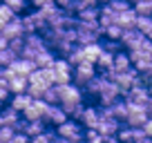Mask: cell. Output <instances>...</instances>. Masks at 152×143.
Listing matches in <instances>:
<instances>
[{
    "instance_id": "cell-1",
    "label": "cell",
    "mask_w": 152,
    "mask_h": 143,
    "mask_svg": "<svg viewBox=\"0 0 152 143\" xmlns=\"http://www.w3.org/2000/svg\"><path fill=\"white\" fill-rule=\"evenodd\" d=\"M94 76H96V65H92V63H87V61H83V63H78V65H74V72H72V81H74L78 87H83L87 81H92Z\"/></svg>"
},
{
    "instance_id": "cell-2",
    "label": "cell",
    "mask_w": 152,
    "mask_h": 143,
    "mask_svg": "<svg viewBox=\"0 0 152 143\" xmlns=\"http://www.w3.org/2000/svg\"><path fill=\"white\" fill-rule=\"evenodd\" d=\"M58 90V96H61V103H78L83 98V92L76 83H54Z\"/></svg>"
},
{
    "instance_id": "cell-3",
    "label": "cell",
    "mask_w": 152,
    "mask_h": 143,
    "mask_svg": "<svg viewBox=\"0 0 152 143\" xmlns=\"http://www.w3.org/2000/svg\"><path fill=\"white\" fill-rule=\"evenodd\" d=\"M56 134L63 136V139L78 141V139H83V125H81V121L67 119V121H63L61 125H56Z\"/></svg>"
},
{
    "instance_id": "cell-4",
    "label": "cell",
    "mask_w": 152,
    "mask_h": 143,
    "mask_svg": "<svg viewBox=\"0 0 152 143\" xmlns=\"http://www.w3.org/2000/svg\"><path fill=\"white\" fill-rule=\"evenodd\" d=\"M54 69V83H69L72 81V65L67 63V58H56L52 65Z\"/></svg>"
},
{
    "instance_id": "cell-5",
    "label": "cell",
    "mask_w": 152,
    "mask_h": 143,
    "mask_svg": "<svg viewBox=\"0 0 152 143\" xmlns=\"http://www.w3.org/2000/svg\"><path fill=\"white\" fill-rule=\"evenodd\" d=\"M45 112H47V103H45L43 98H31V103H29L20 114L27 121H36V119H43Z\"/></svg>"
},
{
    "instance_id": "cell-6",
    "label": "cell",
    "mask_w": 152,
    "mask_h": 143,
    "mask_svg": "<svg viewBox=\"0 0 152 143\" xmlns=\"http://www.w3.org/2000/svg\"><path fill=\"white\" fill-rule=\"evenodd\" d=\"M121 128V121H116L114 116H99V123H96V132L101 134V136H112V134H116Z\"/></svg>"
},
{
    "instance_id": "cell-7",
    "label": "cell",
    "mask_w": 152,
    "mask_h": 143,
    "mask_svg": "<svg viewBox=\"0 0 152 143\" xmlns=\"http://www.w3.org/2000/svg\"><path fill=\"white\" fill-rule=\"evenodd\" d=\"M69 116H67V112L61 107V103L58 105H47V112H45L43 121H47L49 125H61L63 121H67Z\"/></svg>"
},
{
    "instance_id": "cell-8",
    "label": "cell",
    "mask_w": 152,
    "mask_h": 143,
    "mask_svg": "<svg viewBox=\"0 0 152 143\" xmlns=\"http://www.w3.org/2000/svg\"><path fill=\"white\" fill-rule=\"evenodd\" d=\"M9 67L16 72V76H25V78H27V76H29V72L36 69V63H34L31 58H23V56H18Z\"/></svg>"
},
{
    "instance_id": "cell-9",
    "label": "cell",
    "mask_w": 152,
    "mask_h": 143,
    "mask_svg": "<svg viewBox=\"0 0 152 143\" xmlns=\"http://www.w3.org/2000/svg\"><path fill=\"white\" fill-rule=\"evenodd\" d=\"M0 34H2V36H5V38H16V36H23V23H20V18L18 16H14V18L9 20V23H5L2 25V29H0Z\"/></svg>"
},
{
    "instance_id": "cell-10",
    "label": "cell",
    "mask_w": 152,
    "mask_h": 143,
    "mask_svg": "<svg viewBox=\"0 0 152 143\" xmlns=\"http://www.w3.org/2000/svg\"><path fill=\"white\" fill-rule=\"evenodd\" d=\"M116 16H119V14L105 2L103 9H99V27L105 29V27H110V25H114V23H116Z\"/></svg>"
},
{
    "instance_id": "cell-11",
    "label": "cell",
    "mask_w": 152,
    "mask_h": 143,
    "mask_svg": "<svg viewBox=\"0 0 152 143\" xmlns=\"http://www.w3.org/2000/svg\"><path fill=\"white\" fill-rule=\"evenodd\" d=\"M128 67H132V61H130V54L128 52H116L112 56V69L114 72H125Z\"/></svg>"
},
{
    "instance_id": "cell-12",
    "label": "cell",
    "mask_w": 152,
    "mask_h": 143,
    "mask_svg": "<svg viewBox=\"0 0 152 143\" xmlns=\"http://www.w3.org/2000/svg\"><path fill=\"white\" fill-rule=\"evenodd\" d=\"M134 23H137V11H134L132 7L125 9V11H121V14L116 16V25H119L121 29H132Z\"/></svg>"
},
{
    "instance_id": "cell-13",
    "label": "cell",
    "mask_w": 152,
    "mask_h": 143,
    "mask_svg": "<svg viewBox=\"0 0 152 143\" xmlns=\"http://www.w3.org/2000/svg\"><path fill=\"white\" fill-rule=\"evenodd\" d=\"M96 123H99V110L96 107H85L83 110V116H81V125L87 130H94Z\"/></svg>"
},
{
    "instance_id": "cell-14",
    "label": "cell",
    "mask_w": 152,
    "mask_h": 143,
    "mask_svg": "<svg viewBox=\"0 0 152 143\" xmlns=\"http://www.w3.org/2000/svg\"><path fill=\"white\" fill-rule=\"evenodd\" d=\"M25 47L40 52V49L47 47V43H45V38H43V36H40L38 31H31V34H25Z\"/></svg>"
},
{
    "instance_id": "cell-15",
    "label": "cell",
    "mask_w": 152,
    "mask_h": 143,
    "mask_svg": "<svg viewBox=\"0 0 152 143\" xmlns=\"http://www.w3.org/2000/svg\"><path fill=\"white\" fill-rule=\"evenodd\" d=\"M54 61H56V56H54L52 49H40V52L36 54V58H34V63H36V67H52Z\"/></svg>"
},
{
    "instance_id": "cell-16",
    "label": "cell",
    "mask_w": 152,
    "mask_h": 143,
    "mask_svg": "<svg viewBox=\"0 0 152 143\" xmlns=\"http://www.w3.org/2000/svg\"><path fill=\"white\" fill-rule=\"evenodd\" d=\"M101 52H103V47L99 45V40H96V43H90V45H85V47H83V56H85V61H87V63H92V65H96V61H99Z\"/></svg>"
},
{
    "instance_id": "cell-17",
    "label": "cell",
    "mask_w": 152,
    "mask_h": 143,
    "mask_svg": "<svg viewBox=\"0 0 152 143\" xmlns=\"http://www.w3.org/2000/svg\"><path fill=\"white\" fill-rule=\"evenodd\" d=\"M29 103H31V96H29L27 92H20V94H14V96L9 98V105L14 107L16 112H23V110L27 107Z\"/></svg>"
},
{
    "instance_id": "cell-18",
    "label": "cell",
    "mask_w": 152,
    "mask_h": 143,
    "mask_svg": "<svg viewBox=\"0 0 152 143\" xmlns=\"http://www.w3.org/2000/svg\"><path fill=\"white\" fill-rule=\"evenodd\" d=\"M110 107H112V116L116 121H125V119H128V112H130L128 101H114Z\"/></svg>"
},
{
    "instance_id": "cell-19",
    "label": "cell",
    "mask_w": 152,
    "mask_h": 143,
    "mask_svg": "<svg viewBox=\"0 0 152 143\" xmlns=\"http://www.w3.org/2000/svg\"><path fill=\"white\" fill-rule=\"evenodd\" d=\"M0 116H2V125H11V128L20 121V112H16L11 105H9V107H2Z\"/></svg>"
},
{
    "instance_id": "cell-20",
    "label": "cell",
    "mask_w": 152,
    "mask_h": 143,
    "mask_svg": "<svg viewBox=\"0 0 152 143\" xmlns=\"http://www.w3.org/2000/svg\"><path fill=\"white\" fill-rule=\"evenodd\" d=\"M76 18L81 20V23H99V9L96 7H85L76 14Z\"/></svg>"
},
{
    "instance_id": "cell-21",
    "label": "cell",
    "mask_w": 152,
    "mask_h": 143,
    "mask_svg": "<svg viewBox=\"0 0 152 143\" xmlns=\"http://www.w3.org/2000/svg\"><path fill=\"white\" fill-rule=\"evenodd\" d=\"M7 87H9L11 94H20V92H27V78H25V76H14L11 81H7Z\"/></svg>"
},
{
    "instance_id": "cell-22",
    "label": "cell",
    "mask_w": 152,
    "mask_h": 143,
    "mask_svg": "<svg viewBox=\"0 0 152 143\" xmlns=\"http://www.w3.org/2000/svg\"><path fill=\"white\" fill-rule=\"evenodd\" d=\"M134 29H137L139 34H143V36H145V34L152 29V16H139V14H137V23H134Z\"/></svg>"
},
{
    "instance_id": "cell-23",
    "label": "cell",
    "mask_w": 152,
    "mask_h": 143,
    "mask_svg": "<svg viewBox=\"0 0 152 143\" xmlns=\"http://www.w3.org/2000/svg\"><path fill=\"white\" fill-rule=\"evenodd\" d=\"M112 56L114 54H110V52H101V56H99V61H96V67H99L101 69V74H103V72H110L112 69Z\"/></svg>"
},
{
    "instance_id": "cell-24",
    "label": "cell",
    "mask_w": 152,
    "mask_h": 143,
    "mask_svg": "<svg viewBox=\"0 0 152 143\" xmlns=\"http://www.w3.org/2000/svg\"><path fill=\"white\" fill-rule=\"evenodd\" d=\"M43 101H45L47 105H58V103H61V96H58L56 85H49L47 90L43 92Z\"/></svg>"
},
{
    "instance_id": "cell-25",
    "label": "cell",
    "mask_w": 152,
    "mask_h": 143,
    "mask_svg": "<svg viewBox=\"0 0 152 143\" xmlns=\"http://www.w3.org/2000/svg\"><path fill=\"white\" fill-rule=\"evenodd\" d=\"M67 63H69V65H78V63H83L85 61V56H83V47L81 45H74V47H72V52L67 54Z\"/></svg>"
},
{
    "instance_id": "cell-26",
    "label": "cell",
    "mask_w": 152,
    "mask_h": 143,
    "mask_svg": "<svg viewBox=\"0 0 152 143\" xmlns=\"http://www.w3.org/2000/svg\"><path fill=\"white\" fill-rule=\"evenodd\" d=\"M132 9L139 16H152V0H137L132 5Z\"/></svg>"
},
{
    "instance_id": "cell-27",
    "label": "cell",
    "mask_w": 152,
    "mask_h": 143,
    "mask_svg": "<svg viewBox=\"0 0 152 143\" xmlns=\"http://www.w3.org/2000/svg\"><path fill=\"white\" fill-rule=\"evenodd\" d=\"M49 85H45V83H27V94L31 96V98H43V92L47 90Z\"/></svg>"
},
{
    "instance_id": "cell-28",
    "label": "cell",
    "mask_w": 152,
    "mask_h": 143,
    "mask_svg": "<svg viewBox=\"0 0 152 143\" xmlns=\"http://www.w3.org/2000/svg\"><path fill=\"white\" fill-rule=\"evenodd\" d=\"M56 139H58V134H54V132H40L36 136H29V143H56Z\"/></svg>"
},
{
    "instance_id": "cell-29",
    "label": "cell",
    "mask_w": 152,
    "mask_h": 143,
    "mask_svg": "<svg viewBox=\"0 0 152 143\" xmlns=\"http://www.w3.org/2000/svg\"><path fill=\"white\" fill-rule=\"evenodd\" d=\"M121 34H123V29H121L116 23L103 29V36H105V38H110V40H119V38H121Z\"/></svg>"
},
{
    "instance_id": "cell-30",
    "label": "cell",
    "mask_w": 152,
    "mask_h": 143,
    "mask_svg": "<svg viewBox=\"0 0 152 143\" xmlns=\"http://www.w3.org/2000/svg\"><path fill=\"white\" fill-rule=\"evenodd\" d=\"M14 16H16V11L11 9L9 5H5V2H2V5H0V29H2V25H5V23H9Z\"/></svg>"
},
{
    "instance_id": "cell-31",
    "label": "cell",
    "mask_w": 152,
    "mask_h": 143,
    "mask_svg": "<svg viewBox=\"0 0 152 143\" xmlns=\"http://www.w3.org/2000/svg\"><path fill=\"white\" fill-rule=\"evenodd\" d=\"M31 16V20H34V25H36V29H45L47 27V18H45V14L40 9L38 11H34V14H29Z\"/></svg>"
},
{
    "instance_id": "cell-32",
    "label": "cell",
    "mask_w": 152,
    "mask_h": 143,
    "mask_svg": "<svg viewBox=\"0 0 152 143\" xmlns=\"http://www.w3.org/2000/svg\"><path fill=\"white\" fill-rule=\"evenodd\" d=\"M107 5L112 7L116 14H121V11H125V9H130V7H132L128 0H107Z\"/></svg>"
},
{
    "instance_id": "cell-33",
    "label": "cell",
    "mask_w": 152,
    "mask_h": 143,
    "mask_svg": "<svg viewBox=\"0 0 152 143\" xmlns=\"http://www.w3.org/2000/svg\"><path fill=\"white\" fill-rule=\"evenodd\" d=\"M83 136H85V143H105V136H101L96 130H87Z\"/></svg>"
},
{
    "instance_id": "cell-34",
    "label": "cell",
    "mask_w": 152,
    "mask_h": 143,
    "mask_svg": "<svg viewBox=\"0 0 152 143\" xmlns=\"http://www.w3.org/2000/svg\"><path fill=\"white\" fill-rule=\"evenodd\" d=\"M2 2H5V5H9L11 9L16 11V14H18V11H25V9H27V0H2Z\"/></svg>"
},
{
    "instance_id": "cell-35",
    "label": "cell",
    "mask_w": 152,
    "mask_h": 143,
    "mask_svg": "<svg viewBox=\"0 0 152 143\" xmlns=\"http://www.w3.org/2000/svg\"><path fill=\"white\" fill-rule=\"evenodd\" d=\"M20 23H23V31L25 34H31V31H38L36 29V25H34V20H31V16H23V18H20Z\"/></svg>"
},
{
    "instance_id": "cell-36",
    "label": "cell",
    "mask_w": 152,
    "mask_h": 143,
    "mask_svg": "<svg viewBox=\"0 0 152 143\" xmlns=\"http://www.w3.org/2000/svg\"><path fill=\"white\" fill-rule=\"evenodd\" d=\"M101 47H103L105 52H110V54H116V52L121 49V43H119V40H110V38H105V43L101 45Z\"/></svg>"
},
{
    "instance_id": "cell-37",
    "label": "cell",
    "mask_w": 152,
    "mask_h": 143,
    "mask_svg": "<svg viewBox=\"0 0 152 143\" xmlns=\"http://www.w3.org/2000/svg\"><path fill=\"white\" fill-rule=\"evenodd\" d=\"M14 132H16V130L11 128V125H0V143H2V141H9V139L14 136Z\"/></svg>"
},
{
    "instance_id": "cell-38",
    "label": "cell",
    "mask_w": 152,
    "mask_h": 143,
    "mask_svg": "<svg viewBox=\"0 0 152 143\" xmlns=\"http://www.w3.org/2000/svg\"><path fill=\"white\" fill-rule=\"evenodd\" d=\"M9 98H11V92L7 87V83H0V105H5Z\"/></svg>"
},
{
    "instance_id": "cell-39",
    "label": "cell",
    "mask_w": 152,
    "mask_h": 143,
    "mask_svg": "<svg viewBox=\"0 0 152 143\" xmlns=\"http://www.w3.org/2000/svg\"><path fill=\"white\" fill-rule=\"evenodd\" d=\"M9 143H29V136L25 132H14V136L9 139Z\"/></svg>"
},
{
    "instance_id": "cell-40",
    "label": "cell",
    "mask_w": 152,
    "mask_h": 143,
    "mask_svg": "<svg viewBox=\"0 0 152 143\" xmlns=\"http://www.w3.org/2000/svg\"><path fill=\"white\" fill-rule=\"evenodd\" d=\"M141 128H143V132H145V136L152 139V116H148V121L141 125Z\"/></svg>"
},
{
    "instance_id": "cell-41",
    "label": "cell",
    "mask_w": 152,
    "mask_h": 143,
    "mask_svg": "<svg viewBox=\"0 0 152 143\" xmlns=\"http://www.w3.org/2000/svg\"><path fill=\"white\" fill-rule=\"evenodd\" d=\"M9 47V38H5L2 34H0V49H7Z\"/></svg>"
},
{
    "instance_id": "cell-42",
    "label": "cell",
    "mask_w": 152,
    "mask_h": 143,
    "mask_svg": "<svg viewBox=\"0 0 152 143\" xmlns=\"http://www.w3.org/2000/svg\"><path fill=\"white\" fill-rule=\"evenodd\" d=\"M34 5H36V9L38 7H43V5H47V2H54V0H31Z\"/></svg>"
},
{
    "instance_id": "cell-43",
    "label": "cell",
    "mask_w": 152,
    "mask_h": 143,
    "mask_svg": "<svg viewBox=\"0 0 152 143\" xmlns=\"http://www.w3.org/2000/svg\"><path fill=\"white\" fill-rule=\"evenodd\" d=\"M105 143H121V141L116 139V134H112V136H105Z\"/></svg>"
},
{
    "instance_id": "cell-44",
    "label": "cell",
    "mask_w": 152,
    "mask_h": 143,
    "mask_svg": "<svg viewBox=\"0 0 152 143\" xmlns=\"http://www.w3.org/2000/svg\"><path fill=\"white\" fill-rule=\"evenodd\" d=\"M54 2H56V5H58V7H63V9H65V7H67V5H69L72 0H54Z\"/></svg>"
},
{
    "instance_id": "cell-45",
    "label": "cell",
    "mask_w": 152,
    "mask_h": 143,
    "mask_svg": "<svg viewBox=\"0 0 152 143\" xmlns=\"http://www.w3.org/2000/svg\"><path fill=\"white\" fill-rule=\"evenodd\" d=\"M145 38H148V40H152V29H150V31L145 34Z\"/></svg>"
},
{
    "instance_id": "cell-46",
    "label": "cell",
    "mask_w": 152,
    "mask_h": 143,
    "mask_svg": "<svg viewBox=\"0 0 152 143\" xmlns=\"http://www.w3.org/2000/svg\"><path fill=\"white\" fill-rule=\"evenodd\" d=\"M128 2H130V5H134V2H137V0H128Z\"/></svg>"
},
{
    "instance_id": "cell-47",
    "label": "cell",
    "mask_w": 152,
    "mask_h": 143,
    "mask_svg": "<svg viewBox=\"0 0 152 143\" xmlns=\"http://www.w3.org/2000/svg\"><path fill=\"white\" fill-rule=\"evenodd\" d=\"M96 2H107V0H96Z\"/></svg>"
},
{
    "instance_id": "cell-48",
    "label": "cell",
    "mask_w": 152,
    "mask_h": 143,
    "mask_svg": "<svg viewBox=\"0 0 152 143\" xmlns=\"http://www.w3.org/2000/svg\"><path fill=\"white\" fill-rule=\"evenodd\" d=\"M0 125H2V116H0Z\"/></svg>"
},
{
    "instance_id": "cell-49",
    "label": "cell",
    "mask_w": 152,
    "mask_h": 143,
    "mask_svg": "<svg viewBox=\"0 0 152 143\" xmlns=\"http://www.w3.org/2000/svg\"><path fill=\"white\" fill-rule=\"evenodd\" d=\"M2 143H9V141H2Z\"/></svg>"
}]
</instances>
